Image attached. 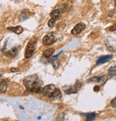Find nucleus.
Here are the masks:
<instances>
[{
    "instance_id": "f257e3e1",
    "label": "nucleus",
    "mask_w": 116,
    "mask_h": 121,
    "mask_svg": "<svg viewBox=\"0 0 116 121\" xmlns=\"http://www.w3.org/2000/svg\"><path fill=\"white\" fill-rule=\"evenodd\" d=\"M42 81L37 74H32L25 77L23 80V84L28 91L41 94L43 90Z\"/></svg>"
},
{
    "instance_id": "f03ea898",
    "label": "nucleus",
    "mask_w": 116,
    "mask_h": 121,
    "mask_svg": "<svg viewBox=\"0 0 116 121\" xmlns=\"http://www.w3.org/2000/svg\"><path fill=\"white\" fill-rule=\"evenodd\" d=\"M42 94L47 97L49 99L58 100L62 97V93L59 88L55 87L54 84H49L43 87Z\"/></svg>"
},
{
    "instance_id": "7ed1b4c3",
    "label": "nucleus",
    "mask_w": 116,
    "mask_h": 121,
    "mask_svg": "<svg viewBox=\"0 0 116 121\" xmlns=\"http://www.w3.org/2000/svg\"><path fill=\"white\" fill-rule=\"evenodd\" d=\"M36 43H37V38L34 37L32 38L28 43L27 47H26V50L24 53V56L27 58H30L32 56L35 51L36 48Z\"/></svg>"
},
{
    "instance_id": "20e7f679",
    "label": "nucleus",
    "mask_w": 116,
    "mask_h": 121,
    "mask_svg": "<svg viewBox=\"0 0 116 121\" xmlns=\"http://www.w3.org/2000/svg\"><path fill=\"white\" fill-rule=\"evenodd\" d=\"M81 87H82V82L80 81H76L74 86L64 87L63 89H64V91L65 92V93L72 94V93H77L80 89Z\"/></svg>"
},
{
    "instance_id": "39448f33",
    "label": "nucleus",
    "mask_w": 116,
    "mask_h": 121,
    "mask_svg": "<svg viewBox=\"0 0 116 121\" xmlns=\"http://www.w3.org/2000/svg\"><path fill=\"white\" fill-rule=\"evenodd\" d=\"M56 41V38L52 33L47 34L42 39V43L45 45H52Z\"/></svg>"
},
{
    "instance_id": "423d86ee",
    "label": "nucleus",
    "mask_w": 116,
    "mask_h": 121,
    "mask_svg": "<svg viewBox=\"0 0 116 121\" xmlns=\"http://www.w3.org/2000/svg\"><path fill=\"white\" fill-rule=\"evenodd\" d=\"M86 28V25L85 24L83 23V22H80L78 24H77V25L75 26V28L72 30L71 31V34L72 35H77V34H79L83 30H85Z\"/></svg>"
},
{
    "instance_id": "0eeeda50",
    "label": "nucleus",
    "mask_w": 116,
    "mask_h": 121,
    "mask_svg": "<svg viewBox=\"0 0 116 121\" xmlns=\"http://www.w3.org/2000/svg\"><path fill=\"white\" fill-rule=\"evenodd\" d=\"M107 81L106 76H102V77H95L91 79H90L88 81L90 82H95V83H100L102 85H103Z\"/></svg>"
},
{
    "instance_id": "6e6552de",
    "label": "nucleus",
    "mask_w": 116,
    "mask_h": 121,
    "mask_svg": "<svg viewBox=\"0 0 116 121\" xmlns=\"http://www.w3.org/2000/svg\"><path fill=\"white\" fill-rule=\"evenodd\" d=\"M18 48H19V47H14V48H11V49H9V51L4 52V54L5 56L9 57V58H13L17 54V53L19 51Z\"/></svg>"
},
{
    "instance_id": "1a4fd4ad",
    "label": "nucleus",
    "mask_w": 116,
    "mask_h": 121,
    "mask_svg": "<svg viewBox=\"0 0 116 121\" xmlns=\"http://www.w3.org/2000/svg\"><path fill=\"white\" fill-rule=\"evenodd\" d=\"M30 15H31V14L28 9H24L21 12L20 15H19V21L23 22L27 19H28L30 17Z\"/></svg>"
},
{
    "instance_id": "9d476101",
    "label": "nucleus",
    "mask_w": 116,
    "mask_h": 121,
    "mask_svg": "<svg viewBox=\"0 0 116 121\" xmlns=\"http://www.w3.org/2000/svg\"><path fill=\"white\" fill-rule=\"evenodd\" d=\"M112 58V55H107V56H103L100 57L97 60V65H100V64H103L106 62H108L109 60H110Z\"/></svg>"
},
{
    "instance_id": "9b49d317",
    "label": "nucleus",
    "mask_w": 116,
    "mask_h": 121,
    "mask_svg": "<svg viewBox=\"0 0 116 121\" xmlns=\"http://www.w3.org/2000/svg\"><path fill=\"white\" fill-rule=\"evenodd\" d=\"M7 30L11 31V32H13L16 34H21L22 32H23V28L21 27V26H16V27H9V28H7Z\"/></svg>"
},
{
    "instance_id": "f8f14e48",
    "label": "nucleus",
    "mask_w": 116,
    "mask_h": 121,
    "mask_svg": "<svg viewBox=\"0 0 116 121\" xmlns=\"http://www.w3.org/2000/svg\"><path fill=\"white\" fill-rule=\"evenodd\" d=\"M55 52V50L54 48H49V49H47L46 50L44 53H43V56L47 58H50L54 54V53Z\"/></svg>"
},
{
    "instance_id": "ddd939ff",
    "label": "nucleus",
    "mask_w": 116,
    "mask_h": 121,
    "mask_svg": "<svg viewBox=\"0 0 116 121\" xmlns=\"http://www.w3.org/2000/svg\"><path fill=\"white\" fill-rule=\"evenodd\" d=\"M108 74H109V75L111 77L116 79V66H112L111 68L109 69V70H108Z\"/></svg>"
},
{
    "instance_id": "4468645a",
    "label": "nucleus",
    "mask_w": 116,
    "mask_h": 121,
    "mask_svg": "<svg viewBox=\"0 0 116 121\" xmlns=\"http://www.w3.org/2000/svg\"><path fill=\"white\" fill-rule=\"evenodd\" d=\"M7 84L6 83V81L3 79L1 80V87H0V91H1V93H4L7 91Z\"/></svg>"
},
{
    "instance_id": "2eb2a0df",
    "label": "nucleus",
    "mask_w": 116,
    "mask_h": 121,
    "mask_svg": "<svg viewBox=\"0 0 116 121\" xmlns=\"http://www.w3.org/2000/svg\"><path fill=\"white\" fill-rule=\"evenodd\" d=\"M60 12V9H54V10L51 12V14H50L51 18H57V17L59 16Z\"/></svg>"
},
{
    "instance_id": "dca6fc26",
    "label": "nucleus",
    "mask_w": 116,
    "mask_h": 121,
    "mask_svg": "<svg viewBox=\"0 0 116 121\" xmlns=\"http://www.w3.org/2000/svg\"><path fill=\"white\" fill-rule=\"evenodd\" d=\"M86 116V120H93L95 118L96 114L95 113H88L85 115Z\"/></svg>"
},
{
    "instance_id": "f3484780",
    "label": "nucleus",
    "mask_w": 116,
    "mask_h": 121,
    "mask_svg": "<svg viewBox=\"0 0 116 121\" xmlns=\"http://www.w3.org/2000/svg\"><path fill=\"white\" fill-rule=\"evenodd\" d=\"M55 22H56V18H51L48 21V26L49 28H53L55 25Z\"/></svg>"
},
{
    "instance_id": "a211bd4d",
    "label": "nucleus",
    "mask_w": 116,
    "mask_h": 121,
    "mask_svg": "<svg viewBox=\"0 0 116 121\" xmlns=\"http://www.w3.org/2000/svg\"><path fill=\"white\" fill-rule=\"evenodd\" d=\"M110 105H111V106H112V107H116V97H115V98H114V99L111 101Z\"/></svg>"
},
{
    "instance_id": "6ab92c4d",
    "label": "nucleus",
    "mask_w": 116,
    "mask_h": 121,
    "mask_svg": "<svg viewBox=\"0 0 116 121\" xmlns=\"http://www.w3.org/2000/svg\"><path fill=\"white\" fill-rule=\"evenodd\" d=\"M53 66L55 69H57L59 66V60H53Z\"/></svg>"
},
{
    "instance_id": "aec40b11",
    "label": "nucleus",
    "mask_w": 116,
    "mask_h": 121,
    "mask_svg": "<svg viewBox=\"0 0 116 121\" xmlns=\"http://www.w3.org/2000/svg\"><path fill=\"white\" fill-rule=\"evenodd\" d=\"M110 31H115V30H116V25H112L111 27H110L109 28V29H108Z\"/></svg>"
},
{
    "instance_id": "412c9836",
    "label": "nucleus",
    "mask_w": 116,
    "mask_h": 121,
    "mask_svg": "<svg viewBox=\"0 0 116 121\" xmlns=\"http://www.w3.org/2000/svg\"><path fill=\"white\" fill-rule=\"evenodd\" d=\"M100 86L96 85V86L94 87V91H95V92H99V91H100Z\"/></svg>"
},
{
    "instance_id": "4be33fe9",
    "label": "nucleus",
    "mask_w": 116,
    "mask_h": 121,
    "mask_svg": "<svg viewBox=\"0 0 116 121\" xmlns=\"http://www.w3.org/2000/svg\"><path fill=\"white\" fill-rule=\"evenodd\" d=\"M16 70H17L16 69H11V72H13V71H16Z\"/></svg>"
},
{
    "instance_id": "5701e85b",
    "label": "nucleus",
    "mask_w": 116,
    "mask_h": 121,
    "mask_svg": "<svg viewBox=\"0 0 116 121\" xmlns=\"http://www.w3.org/2000/svg\"><path fill=\"white\" fill-rule=\"evenodd\" d=\"M115 1V7H116V0H114Z\"/></svg>"
}]
</instances>
